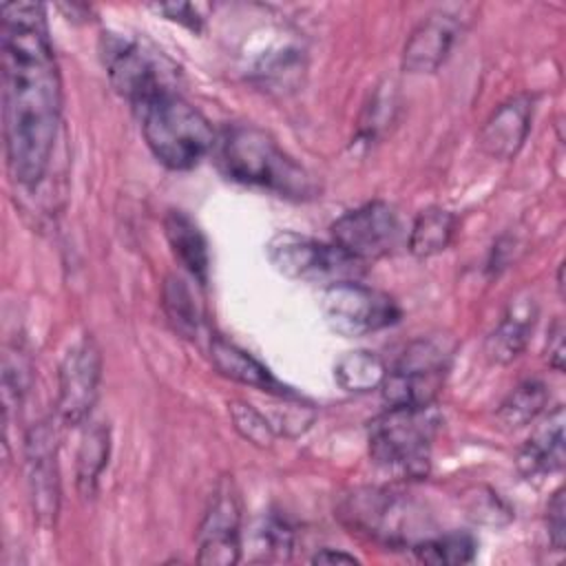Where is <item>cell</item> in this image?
<instances>
[{
    "label": "cell",
    "mask_w": 566,
    "mask_h": 566,
    "mask_svg": "<svg viewBox=\"0 0 566 566\" xmlns=\"http://www.w3.org/2000/svg\"><path fill=\"white\" fill-rule=\"evenodd\" d=\"M411 551L424 564H469L475 555V542L467 533H447L442 537H427L413 544Z\"/></svg>",
    "instance_id": "24"
},
{
    "label": "cell",
    "mask_w": 566,
    "mask_h": 566,
    "mask_svg": "<svg viewBox=\"0 0 566 566\" xmlns=\"http://www.w3.org/2000/svg\"><path fill=\"white\" fill-rule=\"evenodd\" d=\"M164 310L179 334L184 336L197 334L199 310L188 285L179 276H168L164 283Z\"/></svg>",
    "instance_id": "25"
},
{
    "label": "cell",
    "mask_w": 566,
    "mask_h": 566,
    "mask_svg": "<svg viewBox=\"0 0 566 566\" xmlns=\"http://www.w3.org/2000/svg\"><path fill=\"white\" fill-rule=\"evenodd\" d=\"M108 458V429L104 424H91L82 438L77 451V486L84 495H93L97 478Z\"/></svg>",
    "instance_id": "23"
},
{
    "label": "cell",
    "mask_w": 566,
    "mask_h": 566,
    "mask_svg": "<svg viewBox=\"0 0 566 566\" xmlns=\"http://www.w3.org/2000/svg\"><path fill=\"white\" fill-rule=\"evenodd\" d=\"M533 104L526 95L504 102L484 124L480 133V146L495 159H511L524 144L531 126Z\"/></svg>",
    "instance_id": "15"
},
{
    "label": "cell",
    "mask_w": 566,
    "mask_h": 566,
    "mask_svg": "<svg viewBox=\"0 0 566 566\" xmlns=\"http://www.w3.org/2000/svg\"><path fill=\"white\" fill-rule=\"evenodd\" d=\"M214 146L221 170L239 184L290 199H307L314 192L310 175L265 130L252 124L228 126Z\"/></svg>",
    "instance_id": "2"
},
{
    "label": "cell",
    "mask_w": 566,
    "mask_h": 566,
    "mask_svg": "<svg viewBox=\"0 0 566 566\" xmlns=\"http://www.w3.org/2000/svg\"><path fill=\"white\" fill-rule=\"evenodd\" d=\"M102 378V356L91 336L77 340L60 365L57 416L66 427L82 424L95 400Z\"/></svg>",
    "instance_id": "10"
},
{
    "label": "cell",
    "mask_w": 566,
    "mask_h": 566,
    "mask_svg": "<svg viewBox=\"0 0 566 566\" xmlns=\"http://www.w3.org/2000/svg\"><path fill=\"white\" fill-rule=\"evenodd\" d=\"M332 239L360 263L387 256L400 241L398 212L385 201L363 203L332 223Z\"/></svg>",
    "instance_id": "9"
},
{
    "label": "cell",
    "mask_w": 566,
    "mask_h": 566,
    "mask_svg": "<svg viewBox=\"0 0 566 566\" xmlns=\"http://www.w3.org/2000/svg\"><path fill=\"white\" fill-rule=\"evenodd\" d=\"M230 416L234 420L237 431L243 438H248L250 442L261 444V447H268L272 442V429H270L268 420L259 411H254L250 405L232 402L230 405Z\"/></svg>",
    "instance_id": "27"
},
{
    "label": "cell",
    "mask_w": 566,
    "mask_h": 566,
    "mask_svg": "<svg viewBox=\"0 0 566 566\" xmlns=\"http://www.w3.org/2000/svg\"><path fill=\"white\" fill-rule=\"evenodd\" d=\"M197 562L230 566L241 559V509L232 482L221 480L199 526Z\"/></svg>",
    "instance_id": "12"
},
{
    "label": "cell",
    "mask_w": 566,
    "mask_h": 566,
    "mask_svg": "<svg viewBox=\"0 0 566 566\" xmlns=\"http://www.w3.org/2000/svg\"><path fill=\"white\" fill-rule=\"evenodd\" d=\"M451 360V345L440 336L413 340L387 371L380 389L389 407L433 405Z\"/></svg>",
    "instance_id": "7"
},
{
    "label": "cell",
    "mask_w": 566,
    "mask_h": 566,
    "mask_svg": "<svg viewBox=\"0 0 566 566\" xmlns=\"http://www.w3.org/2000/svg\"><path fill=\"white\" fill-rule=\"evenodd\" d=\"M460 22L447 11L429 13L409 35L402 51V69L409 73H433L447 60Z\"/></svg>",
    "instance_id": "14"
},
{
    "label": "cell",
    "mask_w": 566,
    "mask_h": 566,
    "mask_svg": "<svg viewBox=\"0 0 566 566\" xmlns=\"http://www.w3.org/2000/svg\"><path fill=\"white\" fill-rule=\"evenodd\" d=\"M548 391L539 380L520 382L497 409V418L509 429H520L533 422L546 407Z\"/></svg>",
    "instance_id": "22"
},
{
    "label": "cell",
    "mask_w": 566,
    "mask_h": 566,
    "mask_svg": "<svg viewBox=\"0 0 566 566\" xmlns=\"http://www.w3.org/2000/svg\"><path fill=\"white\" fill-rule=\"evenodd\" d=\"M27 475L38 517L42 522L55 520L60 484L55 467V436L46 422L35 424L27 438Z\"/></svg>",
    "instance_id": "13"
},
{
    "label": "cell",
    "mask_w": 566,
    "mask_h": 566,
    "mask_svg": "<svg viewBox=\"0 0 566 566\" xmlns=\"http://www.w3.org/2000/svg\"><path fill=\"white\" fill-rule=\"evenodd\" d=\"M546 352H548V363L557 371H562L564 369V325H562V321H555V325L551 327Z\"/></svg>",
    "instance_id": "29"
},
{
    "label": "cell",
    "mask_w": 566,
    "mask_h": 566,
    "mask_svg": "<svg viewBox=\"0 0 566 566\" xmlns=\"http://www.w3.org/2000/svg\"><path fill=\"white\" fill-rule=\"evenodd\" d=\"M564 467V409L555 407L531 433L517 455L524 478H544Z\"/></svg>",
    "instance_id": "16"
},
{
    "label": "cell",
    "mask_w": 566,
    "mask_h": 566,
    "mask_svg": "<svg viewBox=\"0 0 566 566\" xmlns=\"http://www.w3.org/2000/svg\"><path fill=\"white\" fill-rule=\"evenodd\" d=\"M2 119L7 164L15 181L35 186L53 153L62 84L49 40L44 7L9 2L0 9Z\"/></svg>",
    "instance_id": "1"
},
{
    "label": "cell",
    "mask_w": 566,
    "mask_h": 566,
    "mask_svg": "<svg viewBox=\"0 0 566 566\" xmlns=\"http://www.w3.org/2000/svg\"><path fill=\"white\" fill-rule=\"evenodd\" d=\"M340 520L387 546H413L427 539V517L405 493L391 489H356L340 504Z\"/></svg>",
    "instance_id": "5"
},
{
    "label": "cell",
    "mask_w": 566,
    "mask_h": 566,
    "mask_svg": "<svg viewBox=\"0 0 566 566\" xmlns=\"http://www.w3.org/2000/svg\"><path fill=\"white\" fill-rule=\"evenodd\" d=\"M321 312L329 329L345 338L367 336L400 318V307L389 294L358 281L327 285L321 298Z\"/></svg>",
    "instance_id": "8"
},
{
    "label": "cell",
    "mask_w": 566,
    "mask_h": 566,
    "mask_svg": "<svg viewBox=\"0 0 566 566\" xmlns=\"http://www.w3.org/2000/svg\"><path fill=\"white\" fill-rule=\"evenodd\" d=\"M564 491L557 489L546 509V524H548V539L555 551H564L566 544V520H564Z\"/></svg>",
    "instance_id": "28"
},
{
    "label": "cell",
    "mask_w": 566,
    "mask_h": 566,
    "mask_svg": "<svg viewBox=\"0 0 566 566\" xmlns=\"http://www.w3.org/2000/svg\"><path fill=\"white\" fill-rule=\"evenodd\" d=\"M438 424L440 413L433 405L387 407L369 424V455L396 478H424Z\"/></svg>",
    "instance_id": "4"
},
{
    "label": "cell",
    "mask_w": 566,
    "mask_h": 566,
    "mask_svg": "<svg viewBox=\"0 0 566 566\" xmlns=\"http://www.w3.org/2000/svg\"><path fill=\"white\" fill-rule=\"evenodd\" d=\"M210 358H212V365L226 378H232V380H237L241 385H250L254 389H261V391H268V394H276V396H283V398L294 396L279 378H274L270 374V369L265 365H261L254 356H250L239 345L226 340L223 336H212V340H210Z\"/></svg>",
    "instance_id": "17"
},
{
    "label": "cell",
    "mask_w": 566,
    "mask_h": 566,
    "mask_svg": "<svg viewBox=\"0 0 566 566\" xmlns=\"http://www.w3.org/2000/svg\"><path fill=\"white\" fill-rule=\"evenodd\" d=\"M537 318V305L531 296H517L509 303L500 325L486 338V354L495 363H511L528 343Z\"/></svg>",
    "instance_id": "18"
},
{
    "label": "cell",
    "mask_w": 566,
    "mask_h": 566,
    "mask_svg": "<svg viewBox=\"0 0 566 566\" xmlns=\"http://www.w3.org/2000/svg\"><path fill=\"white\" fill-rule=\"evenodd\" d=\"M294 546V533L281 517H265L254 526L252 548L261 553L259 562H285Z\"/></svg>",
    "instance_id": "26"
},
{
    "label": "cell",
    "mask_w": 566,
    "mask_h": 566,
    "mask_svg": "<svg viewBox=\"0 0 566 566\" xmlns=\"http://www.w3.org/2000/svg\"><path fill=\"white\" fill-rule=\"evenodd\" d=\"M150 153L170 170H190L214 148L208 119L172 88L135 108Z\"/></svg>",
    "instance_id": "3"
},
{
    "label": "cell",
    "mask_w": 566,
    "mask_h": 566,
    "mask_svg": "<svg viewBox=\"0 0 566 566\" xmlns=\"http://www.w3.org/2000/svg\"><path fill=\"white\" fill-rule=\"evenodd\" d=\"M164 232L179 263L203 285L208 281L210 254L208 241L199 226L186 212L170 210L164 219Z\"/></svg>",
    "instance_id": "19"
},
{
    "label": "cell",
    "mask_w": 566,
    "mask_h": 566,
    "mask_svg": "<svg viewBox=\"0 0 566 566\" xmlns=\"http://www.w3.org/2000/svg\"><path fill=\"white\" fill-rule=\"evenodd\" d=\"M314 564H358L360 559L345 553V551H334V548H323L312 557Z\"/></svg>",
    "instance_id": "31"
},
{
    "label": "cell",
    "mask_w": 566,
    "mask_h": 566,
    "mask_svg": "<svg viewBox=\"0 0 566 566\" xmlns=\"http://www.w3.org/2000/svg\"><path fill=\"white\" fill-rule=\"evenodd\" d=\"M155 9L161 11V13H166L170 20L184 22V24L190 27V29H199V24H201L199 15L195 13V9H192L190 4H159V7H155Z\"/></svg>",
    "instance_id": "30"
},
{
    "label": "cell",
    "mask_w": 566,
    "mask_h": 566,
    "mask_svg": "<svg viewBox=\"0 0 566 566\" xmlns=\"http://www.w3.org/2000/svg\"><path fill=\"white\" fill-rule=\"evenodd\" d=\"M102 57H104V66L108 71L111 84L135 108L146 99H150L153 95L170 88L155 57H150L133 40L108 33L102 40Z\"/></svg>",
    "instance_id": "11"
},
{
    "label": "cell",
    "mask_w": 566,
    "mask_h": 566,
    "mask_svg": "<svg viewBox=\"0 0 566 566\" xmlns=\"http://www.w3.org/2000/svg\"><path fill=\"white\" fill-rule=\"evenodd\" d=\"M455 232V214L447 208H427L422 210L413 226H411V234H409V250L420 256H433L442 250H447V245L451 243Z\"/></svg>",
    "instance_id": "20"
},
{
    "label": "cell",
    "mask_w": 566,
    "mask_h": 566,
    "mask_svg": "<svg viewBox=\"0 0 566 566\" xmlns=\"http://www.w3.org/2000/svg\"><path fill=\"white\" fill-rule=\"evenodd\" d=\"M268 261L287 279L307 283H340L358 281L365 263L356 261L334 243H323L312 237L283 230L265 243Z\"/></svg>",
    "instance_id": "6"
},
{
    "label": "cell",
    "mask_w": 566,
    "mask_h": 566,
    "mask_svg": "<svg viewBox=\"0 0 566 566\" xmlns=\"http://www.w3.org/2000/svg\"><path fill=\"white\" fill-rule=\"evenodd\" d=\"M387 376L385 363L367 349L343 354L334 365V378L340 389L352 394H365L378 389Z\"/></svg>",
    "instance_id": "21"
}]
</instances>
